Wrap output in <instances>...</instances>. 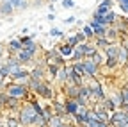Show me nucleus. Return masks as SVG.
<instances>
[{
    "mask_svg": "<svg viewBox=\"0 0 128 127\" xmlns=\"http://www.w3.org/2000/svg\"><path fill=\"white\" fill-rule=\"evenodd\" d=\"M38 116H39V115H36L34 107H32L30 104H25V106L20 107V111H18V122H20L22 127H34Z\"/></svg>",
    "mask_w": 128,
    "mask_h": 127,
    "instance_id": "f257e3e1",
    "label": "nucleus"
},
{
    "mask_svg": "<svg viewBox=\"0 0 128 127\" xmlns=\"http://www.w3.org/2000/svg\"><path fill=\"white\" fill-rule=\"evenodd\" d=\"M4 91L9 95V97H12V99H18V100L28 95V90H27V86H25V84H16V82L7 84Z\"/></svg>",
    "mask_w": 128,
    "mask_h": 127,
    "instance_id": "f03ea898",
    "label": "nucleus"
},
{
    "mask_svg": "<svg viewBox=\"0 0 128 127\" xmlns=\"http://www.w3.org/2000/svg\"><path fill=\"white\" fill-rule=\"evenodd\" d=\"M126 122H128V115H126V113H123L121 109H116L114 113H110L108 127H123Z\"/></svg>",
    "mask_w": 128,
    "mask_h": 127,
    "instance_id": "7ed1b4c3",
    "label": "nucleus"
},
{
    "mask_svg": "<svg viewBox=\"0 0 128 127\" xmlns=\"http://www.w3.org/2000/svg\"><path fill=\"white\" fill-rule=\"evenodd\" d=\"M34 93H36V95H39V97H41V99H44V100H52V99H54V88L48 84L46 81H41Z\"/></svg>",
    "mask_w": 128,
    "mask_h": 127,
    "instance_id": "20e7f679",
    "label": "nucleus"
},
{
    "mask_svg": "<svg viewBox=\"0 0 128 127\" xmlns=\"http://www.w3.org/2000/svg\"><path fill=\"white\" fill-rule=\"evenodd\" d=\"M30 79V70H25V68H20L11 73V81L16 82V84H25L27 86V81Z\"/></svg>",
    "mask_w": 128,
    "mask_h": 127,
    "instance_id": "39448f33",
    "label": "nucleus"
},
{
    "mask_svg": "<svg viewBox=\"0 0 128 127\" xmlns=\"http://www.w3.org/2000/svg\"><path fill=\"white\" fill-rule=\"evenodd\" d=\"M82 65H84V72H86L87 77H96V75H98L100 66H98V65H94V63L91 61V57H86V59L82 61Z\"/></svg>",
    "mask_w": 128,
    "mask_h": 127,
    "instance_id": "423d86ee",
    "label": "nucleus"
},
{
    "mask_svg": "<svg viewBox=\"0 0 128 127\" xmlns=\"http://www.w3.org/2000/svg\"><path fill=\"white\" fill-rule=\"evenodd\" d=\"M34 56H36V52H30V50H25V49L16 54V57H18V61L22 63V65H27V63H30L32 59H34Z\"/></svg>",
    "mask_w": 128,
    "mask_h": 127,
    "instance_id": "0eeeda50",
    "label": "nucleus"
},
{
    "mask_svg": "<svg viewBox=\"0 0 128 127\" xmlns=\"http://www.w3.org/2000/svg\"><path fill=\"white\" fill-rule=\"evenodd\" d=\"M64 107H66V115H68V116H75L80 106H78V102H76V100L68 99L66 102H64Z\"/></svg>",
    "mask_w": 128,
    "mask_h": 127,
    "instance_id": "6e6552de",
    "label": "nucleus"
},
{
    "mask_svg": "<svg viewBox=\"0 0 128 127\" xmlns=\"http://www.w3.org/2000/svg\"><path fill=\"white\" fill-rule=\"evenodd\" d=\"M44 75H46V70L41 65H36L34 68L30 70V77L36 79V81H44Z\"/></svg>",
    "mask_w": 128,
    "mask_h": 127,
    "instance_id": "1a4fd4ad",
    "label": "nucleus"
},
{
    "mask_svg": "<svg viewBox=\"0 0 128 127\" xmlns=\"http://www.w3.org/2000/svg\"><path fill=\"white\" fill-rule=\"evenodd\" d=\"M78 47H80V50L84 52V56H86V57H91V56H92L96 50H98V49L94 47V43H89V41H84V43H80Z\"/></svg>",
    "mask_w": 128,
    "mask_h": 127,
    "instance_id": "9d476101",
    "label": "nucleus"
},
{
    "mask_svg": "<svg viewBox=\"0 0 128 127\" xmlns=\"http://www.w3.org/2000/svg\"><path fill=\"white\" fill-rule=\"evenodd\" d=\"M112 4H114V2H112V0H102V4L98 6V7H96V14H100V16H105V14L110 11V7H112Z\"/></svg>",
    "mask_w": 128,
    "mask_h": 127,
    "instance_id": "9b49d317",
    "label": "nucleus"
},
{
    "mask_svg": "<svg viewBox=\"0 0 128 127\" xmlns=\"http://www.w3.org/2000/svg\"><path fill=\"white\" fill-rule=\"evenodd\" d=\"M4 65H6V66L9 68V72H11V73L22 68V63L18 61V57H16V56H14V57H7V61L4 63Z\"/></svg>",
    "mask_w": 128,
    "mask_h": 127,
    "instance_id": "f8f14e48",
    "label": "nucleus"
},
{
    "mask_svg": "<svg viewBox=\"0 0 128 127\" xmlns=\"http://www.w3.org/2000/svg\"><path fill=\"white\" fill-rule=\"evenodd\" d=\"M103 54H105V57H114V59H118V54H119V45H118V43H110L107 49L103 50Z\"/></svg>",
    "mask_w": 128,
    "mask_h": 127,
    "instance_id": "ddd939ff",
    "label": "nucleus"
},
{
    "mask_svg": "<svg viewBox=\"0 0 128 127\" xmlns=\"http://www.w3.org/2000/svg\"><path fill=\"white\" fill-rule=\"evenodd\" d=\"M12 13H14V7L6 0H0V16H11Z\"/></svg>",
    "mask_w": 128,
    "mask_h": 127,
    "instance_id": "4468645a",
    "label": "nucleus"
},
{
    "mask_svg": "<svg viewBox=\"0 0 128 127\" xmlns=\"http://www.w3.org/2000/svg\"><path fill=\"white\" fill-rule=\"evenodd\" d=\"M20 50H23V45H22V41H20L18 38L11 39V41H9V52H11V54H18Z\"/></svg>",
    "mask_w": 128,
    "mask_h": 127,
    "instance_id": "2eb2a0df",
    "label": "nucleus"
},
{
    "mask_svg": "<svg viewBox=\"0 0 128 127\" xmlns=\"http://www.w3.org/2000/svg\"><path fill=\"white\" fill-rule=\"evenodd\" d=\"M78 90H80V86H66V90H64V95H66V99L76 100V97H78Z\"/></svg>",
    "mask_w": 128,
    "mask_h": 127,
    "instance_id": "dca6fc26",
    "label": "nucleus"
},
{
    "mask_svg": "<svg viewBox=\"0 0 128 127\" xmlns=\"http://www.w3.org/2000/svg\"><path fill=\"white\" fill-rule=\"evenodd\" d=\"M118 36H119V32H118V29H116V27H108V29H107L105 38H107V41H108V43H116Z\"/></svg>",
    "mask_w": 128,
    "mask_h": 127,
    "instance_id": "f3484780",
    "label": "nucleus"
},
{
    "mask_svg": "<svg viewBox=\"0 0 128 127\" xmlns=\"http://www.w3.org/2000/svg\"><path fill=\"white\" fill-rule=\"evenodd\" d=\"M105 54H102L100 50H96L92 56H91V61L94 63V65H98V66H102V65H105Z\"/></svg>",
    "mask_w": 128,
    "mask_h": 127,
    "instance_id": "a211bd4d",
    "label": "nucleus"
},
{
    "mask_svg": "<svg viewBox=\"0 0 128 127\" xmlns=\"http://www.w3.org/2000/svg\"><path fill=\"white\" fill-rule=\"evenodd\" d=\"M59 54H60L62 57H71V54H73V47H71L70 43L60 45V47H59Z\"/></svg>",
    "mask_w": 128,
    "mask_h": 127,
    "instance_id": "6ab92c4d",
    "label": "nucleus"
},
{
    "mask_svg": "<svg viewBox=\"0 0 128 127\" xmlns=\"http://www.w3.org/2000/svg\"><path fill=\"white\" fill-rule=\"evenodd\" d=\"M6 2H9L14 9H20V11H23V9L28 7V2H27V0H6Z\"/></svg>",
    "mask_w": 128,
    "mask_h": 127,
    "instance_id": "aec40b11",
    "label": "nucleus"
},
{
    "mask_svg": "<svg viewBox=\"0 0 128 127\" xmlns=\"http://www.w3.org/2000/svg\"><path fill=\"white\" fill-rule=\"evenodd\" d=\"M118 63L119 65H126L128 63V50L124 49V47L119 45V54H118Z\"/></svg>",
    "mask_w": 128,
    "mask_h": 127,
    "instance_id": "412c9836",
    "label": "nucleus"
},
{
    "mask_svg": "<svg viewBox=\"0 0 128 127\" xmlns=\"http://www.w3.org/2000/svg\"><path fill=\"white\" fill-rule=\"evenodd\" d=\"M86 59V56H84V52L80 50V47H75L73 49V54H71V61L73 63H78V61H84Z\"/></svg>",
    "mask_w": 128,
    "mask_h": 127,
    "instance_id": "4be33fe9",
    "label": "nucleus"
},
{
    "mask_svg": "<svg viewBox=\"0 0 128 127\" xmlns=\"http://www.w3.org/2000/svg\"><path fill=\"white\" fill-rule=\"evenodd\" d=\"M102 106H103V109H105V111H108V113H114V111H116V106H114V102H112L108 97H105V99L102 100Z\"/></svg>",
    "mask_w": 128,
    "mask_h": 127,
    "instance_id": "5701e85b",
    "label": "nucleus"
},
{
    "mask_svg": "<svg viewBox=\"0 0 128 127\" xmlns=\"http://www.w3.org/2000/svg\"><path fill=\"white\" fill-rule=\"evenodd\" d=\"M108 99H110L112 102H114V106H116V107H121V104H123V97H121V91H114V93H112Z\"/></svg>",
    "mask_w": 128,
    "mask_h": 127,
    "instance_id": "b1692460",
    "label": "nucleus"
},
{
    "mask_svg": "<svg viewBox=\"0 0 128 127\" xmlns=\"http://www.w3.org/2000/svg\"><path fill=\"white\" fill-rule=\"evenodd\" d=\"M62 122H64V120H62V116H59V115H52V118L48 120L46 127H59Z\"/></svg>",
    "mask_w": 128,
    "mask_h": 127,
    "instance_id": "393cba45",
    "label": "nucleus"
},
{
    "mask_svg": "<svg viewBox=\"0 0 128 127\" xmlns=\"http://www.w3.org/2000/svg\"><path fill=\"white\" fill-rule=\"evenodd\" d=\"M71 66H73V70L76 72V75H78V77H82V79L86 77V72H84V65H82V61H78V63H73Z\"/></svg>",
    "mask_w": 128,
    "mask_h": 127,
    "instance_id": "a878e982",
    "label": "nucleus"
},
{
    "mask_svg": "<svg viewBox=\"0 0 128 127\" xmlns=\"http://www.w3.org/2000/svg\"><path fill=\"white\" fill-rule=\"evenodd\" d=\"M108 45H110V43L107 41V38H96V43H94L96 49H102V50H105Z\"/></svg>",
    "mask_w": 128,
    "mask_h": 127,
    "instance_id": "bb28decb",
    "label": "nucleus"
},
{
    "mask_svg": "<svg viewBox=\"0 0 128 127\" xmlns=\"http://www.w3.org/2000/svg\"><path fill=\"white\" fill-rule=\"evenodd\" d=\"M82 34H84V36H86V39L89 41L91 38H94V30H92V27H91V25H84Z\"/></svg>",
    "mask_w": 128,
    "mask_h": 127,
    "instance_id": "cd10ccee",
    "label": "nucleus"
},
{
    "mask_svg": "<svg viewBox=\"0 0 128 127\" xmlns=\"http://www.w3.org/2000/svg\"><path fill=\"white\" fill-rule=\"evenodd\" d=\"M55 79H57L59 82H66V66H60V68H59Z\"/></svg>",
    "mask_w": 128,
    "mask_h": 127,
    "instance_id": "c85d7f7f",
    "label": "nucleus"
},
{
    "mask_svg": "<svg viewBox=\"0 0 128 127\" xmlns=\"http://www.w3.org/2000/svg\"><path fill=\"white\" fill-rule=\"evenodd\" d=\"M105 66L110 68V70H114L116 66H119V63H118V59H114V57H107V59H105Z\"/></svg>",
    "mask_w": 128,
    "mask_h": 127,
    "instance_id": "c756f323",
    "label": "nucleus"
},
{
    "mask_svg": "<svg viewBox=\"0 0 128 127\" xmlns=\"http://www.w3.org/2000/svg\"><path fill=\"white\" fill-rule=\"evenodd\" d=\"M6 127H22V125H20L18 118H14V116H9V118H6Z\"/></svg>",
    "mask_w": 128,
    "mask_h": 127,
    "instance_id": "7c9ffc66",
    "label": "nucleus"
},
{
    "mask_svg": "<svg viewBox=\"0 0 128 127\" xmlns=\"http://www.w3.org/2000/svg\"><path fill=\"white\" fill-rule=\"evenodd\" d=\"M64 9H73L75 7V0H62V4H60Z\"/></svg>",
    "mask_w": 128,
    "mask_h": 127,
    "instance_id": "2f4dec72",
    "label": "nucleus"
},
{
    "mask_svg": "<svg viewBox=\"0 0 128 127\" xmlns=\"http://www.w3.org/2000/svg\"><path fill=\"white\" fill-rule=\"evenodd\" d=\"M50 36H54V38H62L64 34H62V30H60V29H57V27H54V29L50 30Z\"/></svg>",
    "mask_w": 128,
    "mask_h": 127,
    "instance_id": "473e14b6",
    "label": "nucleus"
},
{
    "mask_svg": "<svg viewBox=\"0 0 128 127\" xmlns=\"http://www.w3.org/2000/svg\"><path fill=\"white\" fill-rule=\"evenodd\" d=\"M59 68H60V66H57V65H48V72H50V75H52V77H55V75H57Z\"/></svg>",
    "mask_w": 128,
    "mask_h": 127,
    "instance_id": "72a5a7b5",
    "label": "nucleus"
},
{
    "mask_svg": "<svg viewBox=\"0 0 128 127\" xmlns=\"http://www.w3.org/2000/svg\"><path fill=\"white\" fill-rule=\"evenodd\" d=\"M119 91H121V97H123V102H128V84H126V86H123V88H121Z\"/></svg>",
    "mask_w": 128,
    "mask_h": 127,
    "instance_id": "f704fd0d",
    "label": "nucleus"
},
{
    "mask_svg": "<svg viewBox=\"0 0 128 127\" xmlns=\"http://www.w3.org/2000/svg\"><path fill=\"white\" fill-rule=\"evenodd\" d=\"M118 2H119L121 11H123V13H128V0H118Z\"/></svg>",
    "mask_w": 128,
    "mask_h": 127,
    "instance_id": "c9c22d12",
    "label": "nucleus"
},
{
    "mask_svg": "<svg viewBox=\"0 0 128 127\" xmlns=\"http://www.w3.org/2000/svg\"><path fill=\"white\" fill-rule=\"evenodd\" d=\"M100 123L102 122H98V120H87L84 127H100Z\"/></svg>",
    "mask_w": 128,
    "mask_h": 127,
    "instance_id": "e433bc0d",
    "label": "nucleus"
},
{
    "mask_svg": "<svg viewBox=\"0 0 128 127\" xmlns=\"http://www.w3.org/2000/svg\"><path fill=\"white\" fill-rule=\"evenodd\" d=\"M75 22H76V18H75V16H68V18H64V23H68V25H70V23H75Z\"/></svg>",
    "mask_w": 128,
    "mask_h": 127,
    "instance_id": "4c0bfd02",
    "label": "nucleus"
},
{
    "mask_svg": "<svg viewBox=\"0 0 128 127\" xmlns=\"http://www.w3.org/2000/svg\"><path fill=\"white\" fill-rule=\"evenodd\" d=\"M46 20L54 22V20H55V14H54V13H48V14H46Z\"/></svg>",
    "mask_w": 128,
    "mask_h": 127,
    "instance_id": "58836bf2",
    "label": "nucleus"
},
{
    "mask_svg": "<svg viewBox=\"0 0 128 127\" xmlns=\"http://www.w3.org/2000/svg\"><path fill=\"white\" fill-rule=\"evenodd\" d=\"M2 56H4V49H2V45H0V61H2Z\"/></svg>",
    "mask_w": 128,
    "mask_h": 127,
    "instance_id": "ea45409f",
    "label": "nucleus"
},
{
    "mask_svg": "<svg viewBox=\"0 0 128 127\" xmlns=\"http://www.w3.org/2000/svg\"><path fill=\"white\" fill-rule=\"evenodd\" d=\"M59 127H68V123H66V122H62V123H60Z\"/></svg>",
    "mask_w": 128,
    "mask_h": 127,
    "instance_id": "a19ab883",
    "label": "nucleus"
},
{
    "mask_svg": "<svg viewBox=\"0 0 128 127\" xmlns=\"http://www.w3.org/2000/svg\"><path fill=\"white\" fill-rule=\"evenodd\" d=\"M100 127H108V123H100Z\"/></svg>",
    "mask_w": 128,
    "mask_h": 127,
    "instance_id": "79ce46f5",
    "label": "nucleus"
},
{
    "mask_svg": "<svg viewBox=\"0 0 128 127\" xmlns=\"http://www.w3.org/2000/svg\"><path fill=\"white\" fill-rule=\"evenodd\" d=\"M48 2H50V4H54V2H57V0H48Z\"/></svg>",
    "mask_w": 128,
    "mask_h": 127,
    "instance_id": "37998d69",
    "label": "nucleus"
},
{
    "mask_svg": "<svg viewBox=\"0 0 128 127\" xmlns=\"http://www.w3.org/2000/svg\"><path fill=\"white\" fill-rule=\"evenodd\" d=\"M0 127H4V123H2V120H0Z\"/></svg>",
    "mask_w": 128,
    "mask_h": 127,
    "instance_id": "c03bdc74",
    "label": "nucleus"
},
{
    "mask_svg": "<svg viewBox=\"0 0 128 127\" xmlns=\"http://www.w3.org/2000/svg\"><path fill=\"white\" fill-rule=\"evenodd\" d=\"M124 66H126V70H128V63H126V65H124Z\"/></svg>",
    "mask_w": 128,
    "mask_h": 127,
    "instance_id": "a18cd8bd",
    "label": "nucleus"
}]
</instances>
